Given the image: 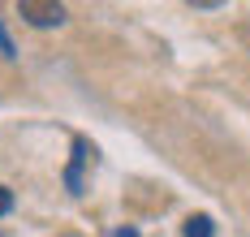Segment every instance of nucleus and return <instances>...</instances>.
I'll return each instance as SVG.
<instances>
[{
	"instance_id": "nucleus-1",
	"label": "nucleus",
	"mask_w": 250,
	"mask_h": 237,
	"mask_svg": "<svg viewBox=\"0 0 250 237\" xmlns=\"http://www.w3.org/2000/svg\"><path fill=\"white\" fill-rule=\"evenodd\" d=\"M22 18L30 26H61L65 22V4H52V0H22Z\"/></svg>"
},
{
	"instance_id": "nucleus-2",
	"label": "nucleus",
	"mask_w": 250,
	"mask_h": 237,
	"mask_svg": "<svg viewBox=\"0 0 250 237\" xmlns=\"http://www.w3.org/2000/svg\"><path fill=\"white\" fill-rule=\"evenodd\" d=\"M74 151H78V159H74V168H69V185H74V194H78V185H82V164H86V159L95 156V151H91L86 142H78Z\"/></svg>"
},
{
	"instance_id": "nucleus-3",
	"label": "nucleus",
	"mask_w": 250,
	"mask_h": 237,
	"mask_svg": "<svg viewBox=\"0 0 250 237\" xmlns=\"http://www.w3.org/2000/svg\"><path fill=\"white\" fill-rule=\"evenodd\" d=\"M186 237H211V216H190L186 220Z\"/></svg>"
},
{
	"instance_id": "nucleus-4",
	"label": "nucleus",
	"mask_w": 250,
	"mask_h": 237,
	"mask_svg": "<svg viewBox=\"0 0 250 237\" xmlns=\"http://www.w3.org/2000/svg\"><path fill=\"white\" fill-rule=\"evenodd\" d=\"M13 207V194H9V190H4V185H0V216H4V211Z\"/></svg>"
},
{
	"instance_id": "nucleus-5",
	"label": "nucleus",
	"mask_w": 250,
	"mask_h": 237,
	"mask_svg": "<svg viewBox=\"0 0 250 237\" xmlns=\"http://www.w3.org/2000/svg\"><path fill=\"white\" fill-rule=\"evenodd\" d=\"M0 52H4V56H13V43H9V35H4V30H0Z\"/></svg>"
},
{
	"instance_id": "nucleus-6",
	"label": "nucleus",
	"mask_w": 250,
	"mask_h": 237,
	"mask_svg": "<svg viewBox=\"0 0 250 237\" xmlns=\"http://www.w3.org/2000/svg\"><path fill=\"white\" fill-rule=\"evenodd\" d=\"M112 237H138V233H134V229H117Z\"/></svg>"
}]
</instances>
